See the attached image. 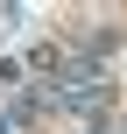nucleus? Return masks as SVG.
Here are the masks:
<instances>
[{"label": "nucleus", "instance_id": "1", "mask_svg": "<svg viewBox=\"0 0 127 134\" xmlns=\"http://www.w3.org/2000/svg\"><path fill=\"white\" fill-rule=\"evenodd\" d=\"M49 106H57V92H49V85H28V92L7 106V127H28V120H42Z\"/></svg>", "mask_w": 127, "mask_h": 134}, {"label": "nucleus", "instance_id": "2", "mask_svg": "<svg viewBox=\"0 0 127 134\" xmlns=\"http://www.w3.org/2000/svg\"><path fill=\"white\" fill-rule=\"evenodd\" d=\"M71 134H106V120H99V127H71Z\"/></svg>", "mask_w": 127, "mask_h": 134}]
</instances>
